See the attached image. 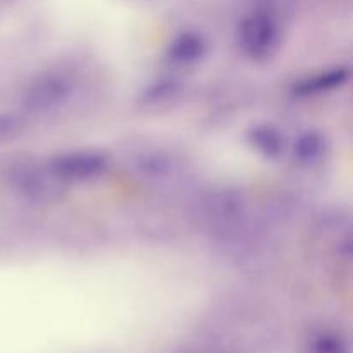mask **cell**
Wrapping results in <instances>:
<instances>
[{
    "instance_id": "cell-4",
    "label": "cell",
    "mask_w": 353,
    "mask_h": 353,
    "mask_svg": "<svg viewBox=\"0 0 353 353\" xmlns=\"http://www.w3.org/2000/svg\"><path fill=\"white\" fill-rule=\"evenodd\" d=\"M205 214L216 230L231 231L240 226L245 217V202L240 193L223 190L207 200Z\"/></svg>"
},
{
    "instance_id": "cell-8",
    "label": "cell",
    "mask_w": 353,
    "mask_h": 353,
    "mask_svg": "<svg viewBox=\"0 0 353 353\" xmlns=\"http://www.w3.org/2000/svg\"><path fill=\"white\" fill-rule=\"evenodd\" d=\"M350 78V71L347 68H333L330 71L317 72L303 81L296 83L295 92L299 95H323V93L333 92V90L341 88Z\"/></svg>"
},
{
    "instance_id": "cell-7",
    "label": "cell",
    "mask_w": 353,
    "mask_h": 353,
    "mask_svg": "<svg viewBox=\"0 0 353 353\" xmlns=\"http://www.w3.org/2000/svg\"><path fill=\"white\" fill-rule=\"evenodd\" d=\"M327 147H330L327 138L321 131L309 130L296 138L292 147V154L300 165L310 168V165L319 164L326 157Z\"/></svg>"
},
{
    "instance_id": "cell-6",
    "label": "cell",
    "mask_w": 353,
    "mask_h": 353,
    "mask_svg": "<svg viewBox=\"0 0 353 353\" xmlns=\"http://www.w3.org/2000/svg\"><path fill=\"white\" fill-rule=\"evenodd\" d=\"M248 145L264 159L274 161L283 155L286 148V140L281 131L272 124H255L247 133Z\"/></svg>"
},
{
    "instance_id": "cell-5",
    "label": "cell",
    "mask_w": 353,
    "mask_h": 353,
    "mask_svg": "<svg viewBox=\"0 0 353 353\" xmlns=\"http://www.w3.org/2000/svg\"><path fill=\"white\" fill-rule=\"evenodd\" d=\"M209 43L205 37L196 31H183L176 34L168 47L169 61L178 65H193L205 57Z\"/></svg>"
},
{
    "instance_id": "cell-3",
    "label": "cell",
    "mask_w": 353,
    "mask_h": 353,
    "mask_svg": "<svg viewBox=\"0 0 353 353\" xmlns=\"http://www.w3.org/2000/svg\"><path fill=\"white\" fill-rule=\"evenodd\" d=\"M110 162L99 150H72L55 155L48 171L59 183H90L102 178Z\"/></svg>"
},
{
    "instance_id": "cell-11",
    "label": "cell",
    "mask_w": 353,
    "mask_h": 353,
    "mask_svg": "<svg viewBox=\"0 0 353 353\" xmlns=\"http://www.w3.org/2000/svg\"><path fill=\"white\" fill-rule=\"evenodd\" d=\"M176 92H178L176 83L159 81V83H154V85L147 90V93H145V100H147L148 103H159V102L162 103L164 100L171 99Z\"/></svg>"
},
{
    "instance_id": "cell-1",
    "label": "cell",
    "mask_w": 353,
    "mask_h": 353,
    "mask_svg": "<svg viewBox=\"0 0 353 353\" xmlns=\"http://www.w3.org/2000/svg\"><path fill=\"white\" fill-rule=\"evenodd\" d=\"M240 50L252 61L271 57L281 41V28L269 10H254L240 21L236 28Z\"/></svg>"
},
{
    "instance_id": "cell-9",
    "label": "cell",
    "mask_w": 353,
    "mask_h": 353,
    "mask_svg": "<svg viewBox=\"0 0 353 353\" xmlns=\"http://www.w3.org/2000/svg\"><path fill=\"white\" fill-rule=\"evenodd\" d=\"M310 353H348V348L340 336L323 331L310 340Z\"/></svg>"
},
{
    "instance_id": "cell-10",
    "label": "cell",
    "mask_w": 353,
    "mask_h": 353,
    "mask_svg": "<svg viewBox=\"0 0 353 353\" xmlns=\"http://www.w3.org/2000/svg\"><path fill=\"white\" fill-rule=\"evenodd\" d=\"M24 131V117L16 112H0V145L14 140Z\"/></svg>"
},
{
    "instance_id": "cell-2",
    "label": "cell",
    "mask_w": 353,
    "mask_h": 353,
    "mask_svg": "<svg viewBox=\"0 0 353 353\" xmlns=\"http://www.w3.org/2000/svg\"><path fill=\"white\" fill-rule=\"evenodd\" d=\"M74 79L68 72H45L28 86L21 103L30 114L52 112L69 102L74 93Z\"/></svg>"
}]
</instances>
